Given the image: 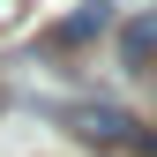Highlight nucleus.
Masks as SVG:
<instances>
[{"instance_id": "7ed1b4c3", "label": "nucleus", "mask_w": 157, "mask_h": 157, "mask_svg": "<svg viewBox=\"0 0 157 157\" xmlns=\"http://www.w3.org/2000/svg\"><path fill=\"white\" fill-rule=\"evenodd\" d=\"M120 60H127V67H135V75H142V67H150V60H157V15H142V23H135V30H127V37H120Z\"/></svg>"}, {"instance_id": "f03ea898", "label": "nucleus", "mask_w": 157, "mask_h": 157, "mask_svg": "<svg viewBox=\"0 0 157 157\" xmlns=\"http://www.w3.org/2000/svg\"><path fill=\"white\" fill-rule=\"evenodd\" d=\"M97 30H105V0H82L67 23H52V45H82V37H97Z\"/></svg>"}, {"instance_id": "f257e3e1", "label": "nucleus", "mask_w": 157, "mask_h": 157, "mask_svg": "<svg viewBox=\"0 0 157 157\" xmlns=\"http://www.w3.org/2000/svg\"><path fill=\"white\" fill-rule=\"evenodd\" d=\"M60 120L82 135V142H97V150H157L120 105H60Z\"/></svg>"}]
</instances>
